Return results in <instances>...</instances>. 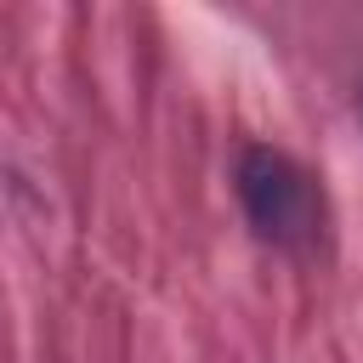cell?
Returning a JSON list of instances; mask_svg holds the SVG:
<instances>
[{
	"instance_id": "6da1fadb",
	"label": "cell",
	"mask_w": 363,
	"mask_h": 363,
	"mask_svg": "<svg viewBox=\"0 0 363 363\" xmlns=\"http://www.w3.org/2000/svg\"><path fill=\"white\" fill-rule=\"evenodd\" d=\"M238 204L261 244L306 255L323 233V193L306 164H295L278 147H244L238 159Z\"/></svg>"
}]
</instances>
